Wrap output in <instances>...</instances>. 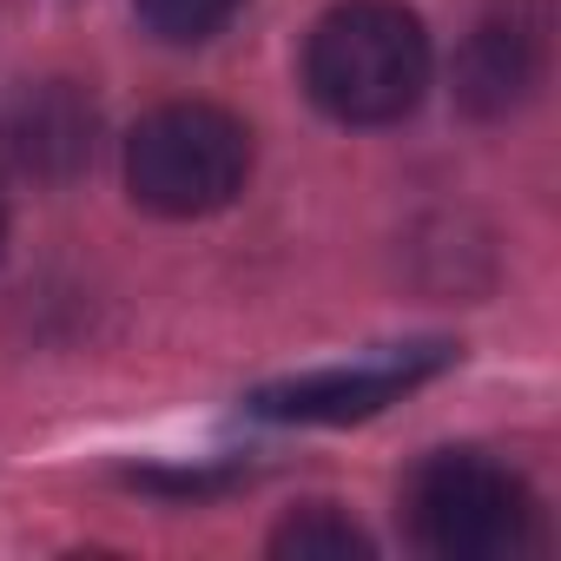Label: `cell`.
Here are the masks:
<instances>
[{"mask_svg":"<svg viewBox=\"0 0 561 561\" xmlns=\"http://www.w3.org/2000/svg\"><path fill=\"white\" fill-rule=\"evenodd\" d=\"M305 93L337 126H397L430 93V34L403 0H344L305 41Z\"/></svg>","mask_w":561,"mask_h":561,"instance_id":"obj_1","label":"cell"},{"mask_svg":"<svg viewBox=\"0 0 561 561\" xmlns=\"http://www.w3.org/2000/svg\"><path fill=\"white\" fill-rule=\"evenodd\" d=\"M251 179V133L225 106H159L126 139V192L159 218H211Z\"/></svg>","mask_w":561,"mask_h":561,"instance_id":"obj_2","label":"cell"},{"mask_svg":"<svg viewBox=\"0 0 561 561\" xmlns=\"http://www.w3.org/2000/svg\"><path fill=\"white\" fill-rule=\"evenodd\" d=\"M403 522L416 548L443 561H515L535 548L541 515L515 469L476 449H443L403 482Z\"/></svg>","mask_w":561,"mask_h":561,"instance_id":"obj_3","label":"cell"},{"mask_svg":"<svg viewBox=\"0 0 561 561\" xmlns=\"http://www.w3.org/2000/svg\"><path fill=\"white\" fill-rule=\"evenodd\" d=\"M449 364H456V351L436 337L397 344V351H377L364 364H331V370L264 383V390H251V416H264V423H364V416L403 403L416 383H430Z\"/></svg>","mask_w":561,"mask_h":561,"instance_id":"obj_4","label":"cell"},{"mask_svg":"<svg viewBox=\"0 0 561 561\" xmlns=\"http://www.w3.org/2000/svg\"><path fill=\"white\" fill-rule=\"evenodd\" d=\"M541 60H548V14H541V0H502V8L469 34V47L456 60L462 113H476V119L515 113L541 87Z\"/></svg>","mask_w":561,"mask_h":561,"instance_id":"obj_5","label":"cell"},{"mask_svg":"<svg viewBox=\"0 0 561 561\" xmlns=\"http://www.w3.org/2000/svg\"><path fill=\"white\" fill-rule=\"evenodd\" d=\"M93 100L73 80H41L34 93L14 100V113L0 119V152L21 165L27 179H67L93 159Z\"/></svg>","mask_w":561,"mask_h":561,"instance_id":"obj_6","label":"cell"},{"mask_svg":"<svg viewBox=\"0 0 561 561\" xmlns=\"http://www.w3.org/2000/svg\"><path fill=\"white\" fill-rule=\"evenodd\" d=\"M271 554H298V561H351V554H370V535H364L351 515H337L331 502H318V508H298L285 528L271 535Z\"/></svg>","mask_w":561,"mask_h":561,"instance_id":"obj_7","label":"cell"},{"mask_svg":"<svg viewBox=\"0 0 561 561\" xmlns=\"http://www.w3.org/2000/svg\"><path fill=\"white\" fill-rule=\"evenodd\" d=\"M133 8H139V27L159 34L165 47H198L244 8V0H133Z\"/></svg>","mask_w":561,"mask_h":561,"instance_id":"obj_8","label":"cell"},{"mask_svg":"<svg viewBox=\"0 0 561 561\" xmlns=\"http://www.w3.org/2000/svg\"><path fill=\"white\" fill-rule=\"evenodd\" d=\"M0 244H8V211H0Z\"/></svg>","mask_w":561,"mask_h":561,"instance_id":"obj_9","label":"cell"}]
</instances>
